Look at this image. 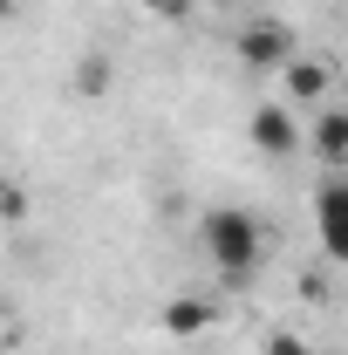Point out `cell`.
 <instances>
[{
    "label": "cell",
    "mask_w": 348,
    "mask_h": 355,
    "mask_svg": "<svg viewBox=\"0 0 348 355\" xmlns=\"http://www.w3.org/2000/svg\"><path fill=\"white\" fill-rule=\"evenodd\" d=\"M198 253L218 266V280H253L266 260V225L246 205H212L198 212Z\"/></svg>",
    "instance_id": "obj_1"
},
{
    "label": "cell",
    "mask_w": 348,
    "mask_h": 355,
    "mask_svg": "<svg viewBox=\"0 0 348 355\" xmlns=\"http://www.w3.org/2000/svg\"><path fill=\"white\" fill-rule=\"evenodd\" d=\"M314 239L335 266H348V178H328L314 191Z\"/></svg>",
    "instance_id": "obj_2"
},
{
    "label": "cell",
    "mask_w": 348,
    "mask_h": 355,
    "mask_svg": "<svg viewBox=\"0 0 348 355\" xmlns=\"http://www.w3.org/2000/svg\"><path fill=\"white\" fill-rule=\"evenodd\" d=\"M239 62H246V69H287V62H294V35H287L280 21L253 14V21L239 28Z\"/></svg>",
    "instance_id": "obj_3"
},
{
    "label": "cell",
    "mask_w": 348,
    "mask_h": 355,
    "mask_svg": "<svg viewBox=\"0 0 348 355\" xmlns=\"http://www.w3.org/2000/svg\"><path fill=\"white\" fill-rule=\"evenodd\" d=\"M307 144V130L294 123V103H260L253 110V150L260 157H294Z\"/></svg>",
    "instance_id": "obj_4"
},
{
    "label": "cell",
    "mask_w": 348,
    "mask_h": 355,
    "mask_svg": "<svg viewBox=\"0 0 348 355\" xmlns=\"http://www.w3.org/2000/svg\"><path fill=\"white\" fill-rule=\"evenodd\" d=\"M157 321H164V335H171V342H198V335L218 321V308L205 301V294H177V301H164Z\"/></svg>",
    "instance_id": "obj_5"
},
{
    "label": "cell",
    "mask_w": 348,
    "mask_h": 355,
    "mask_svg": "<svg viewBox=\"0 0 348 355\" xmlns=\"http://www.w3.org/2000/svg\"><path fill=\"white\" fill-rule=\"evenodd\" d=\"M307 144H314V157L321 164H348V110H321L314 123H307Z\"/></svg>",
    "instance_id": "obj_6"
},
{
    "label": "cell",
    "mask_w": 348,
    "mask_h": 355,
    "mask_svg": "<svg viewBox=\"0 0 348 355\" xmlns=\"http://www.w3.org/2000/svg\"><path fill=\"white\" fill-rule=\"evenodd\" d=\"M280 83H287V103H321L328 96V62H314V55H294L287 69H280Z\"/></svg>",
    "instance_id": "obj_7"
},
{
    "label": "cell",
    "mask_w": 348,
    "mask_h": 355,
    "mask_svg": "<svg viewBox=\"0 0 348 355\" xmlns=\"http://www.w3.org/2000/svg\"><path fill=\"white\" fill-rule=\"evenodd\" d=\"M260 355H314V349H307V342H301V335H294V328H273Z\"/></svg>",
    "instance_id": "obj_8"
},
{
    "label": "cell",
    "mask_w": 348,
    "mask_h": 355,
    "mask_svg": "<svg viewBox=\"0 0 348 355\" xmlns=\"http://www.w3.org/2000/svg\"><path fill=\"white\" fill-rule=\"evenodd\" d=\"M184 7L191 0H143V14H157V21H184Z\"/></svg>",
    "instance_id": "obj_9"
},
{
    "label": "cell",
    "mask_w": 348,
    "mask_h": 355,
    "mask_svg": "<svg viewBox=\"0 0 348 355\" xmlns=\"http://www.w3.org/2000/svg\"><path fill=\"white\" fill-rule=\"evenodd\" d=\"M7 191H14V184H7V178H0V205H7Z\"/></svg>",
    "instance_id": "obj_10"
},
{
    "label": "cell",
    "mask_w": 348,
    "mask_h": 355,
    "mask_svg": "<svg viewBox=\"0 0 348 355\" xmlns=\"http://www.w3.org/2000/svg\"><path fill=\"white\" fill-rule=\"evenodd\" d=\"M7 14H14V0H0V21H7Z\"/></svg>",
    "instance_id": "obj_11"
},
{
    "label": "cell",
    "mask_w": 348,
    "mask_h": 355,
    "mask_svg": "<svg viewBox=\"0 0 348 355\" xmlns=\"http://www.w3.org/2000/svg\"><path fill=\"white\" fill-rule=\"evenodd\" d=\"M225 7H239V0H225Z\"/></svg>",
    "instance_id": "obj_12"
},
{
    "label": "cell",
    "mask_w": 348,
    "mask_h": 355,
    "mask_svg": "<svg viewBox=\"0 0 348 355\" xmlns=\"http://www.w3.org/2000/svg\"><path fill=\"white\" fill-rule=\"evenodd\" d=\"M0 328H7V314H0Z\"/></svg>",
    "instance_id": "obj_13"
}]
</instances>
